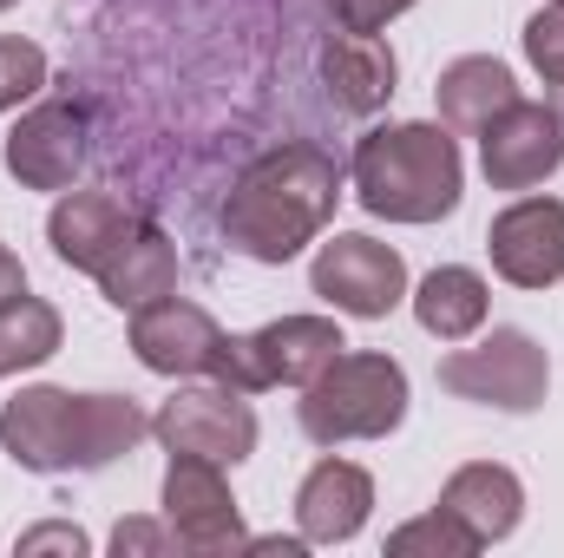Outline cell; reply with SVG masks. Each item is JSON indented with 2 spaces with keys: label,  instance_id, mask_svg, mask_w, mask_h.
<instances>
[{
  "label": "cell",
  "instance_id": "1",
  "mask_svg": "<svg viewBox=\"0 0 564 558\" xmlns=\"http://www.w3.org/2000/svg\"><path fill=\"white\" fill-rule=\"evenodd\" d=\"M335 204H341V164L322 144L295 139L263 151L230 184L217 230L250 264H289L335 224Z\"/></svg>",
  "mask_w": 564,
  "mask_h": 558
},
{
  "label": "cell",
  "instance_id": "2",
  "mask_svg": "<svg viewBox=\"0 0 564 558\" xmlns=\"http://www.w3.org/2000/svg\"><path fill=\"white\" fill-rule=\"evenodd\" d=\"M151 433L132 395H73V388H20L0 408V447L20 473H99L126 460Z\"/></svg>",
  "mask_w": 564,
  "mask_h": 558
},
{
  "label": "cell",
  "instance_id": "3",
  "mask_svg": "<svg viewBox=\"0 0 564 558\" xmlns=\"http://www.w3.org/2000/svg\"><path fill=\"white\" fill-rule=\"evenodd\" d=\"M348 178H355L361 211L381 217V224H440L459 204V191H466V164H459L453 132L426 126V119L375 126L355 144Z\"/></svg>",
  "mask_w": 564,
  "mask_h": 558
},
{
  "label": "cell",
  "instance_id": "4",
  "mask_svg": "<svg viewBox=\"0 0 564 558\" xmlns=\"http://www.w3.org/2000/svg\"><path fill=\"white\" fill-rule=\"evenodd\" d=\"M295 420L315 447L388 440L408 420V368L381 348H341L295 401Z\"/></svg>",
  "mask_w": 564,
  "mask_h": 558
},
{
  "label": "cell",
  "instance_id": "5",
  "mask_svg": "<svg viewBox=\"0 0 564 558\" xmlns=\"http://www.w3.org/2000/svg\"><path fill=\"white\" fill-rule=\"evenodd\" d=\"M348 348L335 315H282L250 335H224L210 382L237 388V395H263V388H308L335 355Z\"/></svg>",
  "mask_w": 564,
  "mask_h": 558
},
{
  "label": "cell",
  "instance_id": "6",
  "mask_svg": "<svg viewBox=\"0 0 564 558\" xmlns=\"http://www.w3.org/2000/svg\"><path fill=\"white\" fill-rule=\"evenodd\" d=\"M440 388L459 395V401L499 408V415H532V408H545L552 362L525 329H492L473 348L440 355Z\"/></svg>",
  "mask_w": 564,
  "mask_h": 558
},
{
  "label": "cell",
  "instance_id": "7",
  "mask_svg": "<svg viewBox=\"0 0 564 558\" xmlns=\"http://www.w3.org/2000/svg\"><path fill=\"white\" fill-rule=\"evenodd\" d=\"M308 289L335 309V315H355V322H381L408 302V264L394 244L368 237V230H335L315 264H308Z\"/></svg>",
  "mask_w": 564,
  "mask_h": 558
},
{
  "label": "cell",
  "instance_id": "8",
  "mask_svg": "<svg viewBox=\"0 0 564 558\" xmlns=\"http://www.w3.org/2000/svg\"><path fill=\"white\" fill-rule=\"evenodd\" d=\"M151 433L164 440V453H197V460H217V466H237L257 453V408L224 388V382H197V388H177Z\"/></svg>",
  "mask_w": 564,
  "mask_h": 558
},
{
  "label": "cell",
  "instance_id": "9",
  "mask_svg": "<svg viewBox=\"0 0 564 558\" xmlns=\"http://www.w3.org/2000/svg\"><path fill=\"white\" fill-rule=\"evenodd\" d=\"M164 526L177 533L184 552H243V539H250L224 466L197 460V453H171V466H164Z\"/></svg>",
  "mask_w": 564,
  "mask_h": 558
},
{
  "label": "cell",
  "instance_id": "10",
  "mask_svg": "<svg viewBox=\"0 0 564 558\" xmlns=\"http://www.w3.org/2000/svg\"><path fill=\"white\" fill-rule=\"evenodd\" d=\"M564 164V119L552 99H512L486 132H479V171L492 191H532Z\"/></svg>",
  "mask_w": 564,
  "mask_h": 558
},
{
  "label": "cell",
  "instance_id": "11",
  "mask_svg": "<svg viewBox=\"0 0 564 558\" xmlns=\"http://www.w3.org/2000/svg\"><path fill=\"white\" fill-rule=\"evenodd\" d=\"M217 348H224V329L204 302H184L177 289L132 309V355H139L151 375H171V382H191V375H210L217 368Z\"/></svg>",
  "mask_w": 564,
  "mask_h": 558
},
{
  "label": "cell",
  "instance_id": "12",
  "mask_svg": "<svg viewBox=\"0 0 564 558\" xmlns=\"http://www.w3.org/2000/svg\"><path fill=\"white\" fill-rule=\"evenodd\" d=\"M492 270L512 289H552L564 277V204L558 197H519L486 224Z\"/></svg>",
  "mask_w": 564,
  "mask_h": 558
},
{
  "label": "cell",
  "instance_id": "13",
  "mask_svg": "<svg viewBox=\"0 0 564 558\" xmlns=\"http://www.w3.org/2000/svg\"><path fill=\"white\" fill-rule=\"evenodd\" d=\"M86 112L73 99H46L7 132V171L26 191H66L86 171Z\"/></svg>",
  "mask_w": 564,
  "mask_h": 558
},
{
  "label": "cell",
  "instance_id": "14",
  "mask_svg": "<svg viewBox=\"0 0 564 558\" xmlns=\"http://www.w3.org/2000/svg\"><path fill=\"white\" fill-rule=\"evenodd\" d=\"M375 513V480L355 460H315L308 480L295 486V526L308 546H348Z\"/></svg>",
  "mask_w": 564,
  "mask_h": 558
},
{
  "label": "cell",
  "instance_id": "15",
  "mask_svg": "<svg viewBox=\"0 0 564 558\" xmlns=\"http://www.w3.org/2000/svg\"><path fill=\"white\" fill-rule=\"evenodd\" d=\"M132 224H139V217L119 204V191H59V204H53V217H46V244H53V257H59L66 270L99 277L106 257L126 244Z\"/></svg>",
  "mask_w": 564,
  "mask_h": 558
},
{
  "label": "cell",
  "instance_id": "16",
  "mask_svg": "<svg viewBox=\"0 0 564 558\" xmlns=\"http://www.w3.org/2000/svg\"><path fill=\"white\" fill-rule=\"evenodd\" d=\"M440 506H446L479 546H499V539H512L519 519H525V486H519L512 466H499V460H473V466H459V473L440 486Z\"/></svg>",
  "mask_w": 564,
  "mask_h": 558
},
{
  "label": "cell",
  "instance_id": "17",
  "mask_svg": "<svg viewBox=\"0 0 564 558\" xmlns=\"http://www.w3.org/2000/svg\"><path fill=\"white\" fill-rule=\"evenodd\" d=\"M394 86H401V66L381 33H335L322 46V93L341 112H381L394 99Z\"/></svg>",
  "mask_w": 564,
  "mask_h": 558
},
{
  "label": "cell",
  "instance_id": "18",
  "mask_svg": "<svg viewBox=\"0 0 564 558\" xmlns=\"http://www.w3.org/2000/svg\"><path fill=\"white\" fill-rule=\"evenodd\" d=\"M512 99H519V79H512V66L492 60V53H466V60H453V66L440 73V86H433L440 126H446V132H466V139H479Z\"/></svg>",
  "mask_w": 564,
  "mask_h": 558
},
{
  "label": "cell",
  "instance_id": "19",
  "mask_svg": "<svg viewBox=\"0 0 564 558\" xmlns=\"http://www.w3.org/2000/svg\"><path fill=\"white\" fill-rule=\"evenodd\" d=\"M99 289H106V302L126 309V315L144 309V302H158V296H171V289H177V250H171V237H164L158 224H132L126 244L106 257Z\"/></svg>",
  "mask_w": 564,
  "mask_h": 558
},
{
  "label": "cell",
  "instance_id": "20",
  "mask_svg": "<svg viewBox=\"0 0 564 558\" xmlns=\"http://www.w3.org/2000/svg\"><path fill=\"white\" fill-rule=\"evenodd\" d=\"M486 309H492V289L479 270L466 264H440L433 277H421L414 289V322H421L433 342H466L486 329Z\"/></svg>",
  "mask_w": 564,
  "mask_h": 558
},
{
  "label": "cell",
  "instance_id": "21",
  "mask_svg": "<svg viewBox=\"0 0 564 558\" xmlns=\"http://www.w3.org/2000/svg\"><path fill=\"white\" fill-rule=\"evenodd\" d=\"M59 342H66V322H59L53 302H40V296H13V302L0 309V375H20V368L53 362Z\"/></svg>",
  "mask_w": 564,
  "mask_h": 558
},
{
  "label": "cell",
  "instance_id": "22",
  "mask_svg": "<svg viewBox=\"0 0 564 558\" xmlns=\"http://www.w3.org/2000/svg\"><path fill=\"white\" fill-rule=\"evenodd\" d=\"M388 552H401V558H414V552H433V558H473V552H486L446 506H433V513H421V519H408V526H394L388 533Z\"/></svg>",
  "mask_w": 564,
  "mask_h": 558
},
{
  "label": "cell",
  "instance_id": "23",
  "mask_svg": "<svg viewBox=\"0 0 564 558\" xmlns=\"http://www.w3.org/2000/svg\"><path fill=\"white\" fill-rule=\"evenodd\" d=\"M46 86V53L20 33H0V112H20Z\"/></svg>",
  "mask_w": 564,
  "mask_h": 558
},
{
  "label": "cell",
  "instance_id": "24",
  "mask_svg": "<svg viewBox=\"0 0 564 558\" xmlns=\"http://www.w3.org/2000/svg\"><path fill=\"white\" fill-rule=\"evenodd\" d=\"M525 60H532V73L545 79V86H564V7H539L532 20H525Z\"/></svg>",
  "mask_w": 564,
  "mask_h": 558
},
{
  "label": "cell",
  "instance_id": "25",
  "mask_svg": "<svg viewBox=\"0 0 564 558\" xmlns=\"http://www.w3.org/2000/svg\"><path fill=\"white\" fill-rule=\"evenodd\" d=\"M328 13H335V26L341 33H381L388 20H401L414 0H322Z\"/></svg>",
  "mask_w": 564,
  "mask_h": 558
},
{
  "label": "cell",
  "instance_id": "26",
  "mask_svg": "<svg viewBox=\"0 0 564 558\" xmlns=\"http://www.w3.org/2000/svg\"><path fill=\"white\" fill-rule=\"evenodd\" d=\"M177 546V533L171 526H158V519H119V533H112V552L126 558V552H171Z\"/></svg>",
  "mask_w": 564,
  "mask_h": 558
},
{
  "label": "cell",
  "instance_id": "27",
  "mask_svg": "<svg viewBox=\"0 0 564 558\" xmlns=\"http://www.w3.org/2000/svg\"><path fill=\"white\" fill-rule=\"evenodd\" d=\"M40 552H66V558H79L86 552V533L79 526H33V533H20V558H40Z\"/></svg>",
  "mask_w": 564,
  "mask_h": 558
},
{
  "label": "cell",
  "instance_id": "28",
  "mask_svg": "<svg viewBox=\"0 0 564 558\" xmlns=\"http://www.w3.org/2000/svg\"><path fill=\"white\" fill-rule=\"evenodd\" d=\"M13 296H26V270H20V257L0 244V309H7Z\"/></svg>",
  "mask_w": 564,
  "mask_h": 558
},
{
  "label": "cell",
  "instance_id": "29",
  "mask_svg": "<svg viewBox=\"0 0 564 558\" xmlns=\"http://www.w3.org/2000/svg\"><path fill=\"white\" fill-rule=\"evenodd\" d=\"M552 112L564 119V86H552Z\"/></svg>",
  "mask_w": 564,
  "mask_h": 558
},
{
  "label": "cell",
  "instance_id": "30",
  "mask_svg": "<svg viewBox=\"0 0 564 558\" xmlns=\"http://www.w3.org/2000/svg\"><path fill=\"white\" fill-rule=\"evenodd\" d=\"M7 7H20V0H0V13H7Z\"/></svg>",
  "mask_w": 564,
  "mask_h": 558
},
{
  "label": "cell",
  "instance_id": "31",
  "mask_svg": "<svg viewBox=\"0 0 564 558\" xmlns=\"http://www.w3.org/2000/svg\"><path fill=\"white\" fill-rule=\"evenodd\" d=\"M558 7H564V0H558Z\"/></svg>",
  "mask_w": 564,
  "mask_h": 558
}]
</instances>
